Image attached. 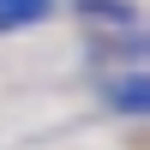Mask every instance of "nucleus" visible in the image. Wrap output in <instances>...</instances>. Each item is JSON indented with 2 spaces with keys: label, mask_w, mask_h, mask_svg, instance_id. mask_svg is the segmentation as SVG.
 I'll use <instances>...</instances> for the list:
<instances>
[{
  "label": "nucleus",
  "mask_w": 150,
  "mask_h": 150,
  "mask_svg": "<svg viewBox=\"0 0 150 150\" xmlns=\"http://www.w3.org/2000/svg\"><path fill=\"white\" fill-rule=\"evenodd\" d=\"M42 0H0V24H18V18H36Z\"/></svg>",
  "instance_id": "obj_1"
}]
</instances>
